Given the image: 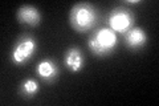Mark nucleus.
<instances>
[{
  "label": "nucleus",
  "instance_id": "1a4fd4ad",
  "mask_svg": "<svg viewBox=\"0 0 159 106\" xmlns=\"http://www.w3.org/2000/svg\"><path fill=\"white\" fill-rule=\"evenodd\" d=\"M40 92V85L36 80L33 78H27L20 84V89H19V93L20 95H23L24 98H33L34 95Z\"/></svg>",
  "mask_w": 159,
  "mask_h": 106
},
{
  "label": "nucleus",
  "instance_id": "6e6552de",
  "mask_svg": "<svg viewBox=\"0 0 159 106\" xmlns=\"http://www.w3.org/2000/svg\"><path fill=\"white\" fill-rule=\"evenodd\" d=\"M16 17L19 23L27 24L29 27H37L41 21V13L33 6H21L17 9Z\"/></svg>",
  "mask_w": 159,
  "mask_h": 106
},
{
  "label": "nucleus",
  "instance_id": "7ed1b4c3",
  "mask_svg": "<svg viewBox=\"0 0 159 106\" xmlns=\"http://www.w3.org/2000/svg\"><path fill=\"white\" fill-rule=\"evenodd\" d=\"M36 49H37L36 40H34L32 36H29V35L21 36L16 41V44L13 45V49H12V53H11L12 62L16 64V65L25 64L27 61H29V60L33 57Z\"/></svg>",
  "mask_w": 159,
  "mask_h": 106
},
{
  "label": "nucleus",
  "instance_id": "20e7f679",
  "mask_svg": "<svg viewBox=\"0 0 159 106\" xmlns=\"http://www.w3.org/2000/svg\"><path fill=\"white\" fill-rule=\"evenodd\" d=\"M109 28L113 32H118L125 35L127 31H130L134 25V13L129 8L118 7L113 9L107 19Z\"/></svg>",
  "mask_w": 159,
  "mask_h": 106
},
{
  "label": "nucleus",
  "instance_id": "f03ea898",
  "mask_svg": "<svg viewBox=\"0 0 159 106\" xmlns=\"http://www.w3.org/2000/svg\"><path fill=\"white\" fill-rule=\"evenodd\" d=\"M117 35L110 28H101L96 31L88 40V47L97 57H106L116 50Z\"/></svg>",
  "mask_w": 159,
  "mask_h": 106
},
{
  "label": "nucleus",
  "instance_id": "0eeeda50",
  "mask_svg": "<svg viewBox=\"0 0 159 106\" xmlns=\"http://www.w3.org/2000/svg\"><path fill=\"white\" fill-rule=\"evenodd\" d=\"M123 36H125L126 47L131 50H139L147 44V33L143 31L142 28L133 27L130 31H127Z\"/></svg>",
  "mask_w": 159,
  "mask_h": 106
},
{
  "label": "nucleus",
  "instance_id": "39448f33",
  "mask_svg": "<svg viewBox=\"0 0 159 106\" xmlns=\"http://www.w3.org/2000/svg\"><path fill=\"white\" fill-rule=\"evenodd\" d=\"M36 73L44 82L47 84H53L60 76V69L57 64L51 58L41 60L37 67H36Z\"/></svg>",
  "mask_w": 159,
  "mask_h": 106
},
{
  "label": "nucleus",
  "instance_id": "f257e3e1",
  "mask_svg": "<svg viewBox=\"0 0 159 106\" xmlns=\"http://www.w3.org/2000/svg\"><path fill=\"white\" fill-rule=\"evenodd\" d=\"M97 9L89 3H77L69 12V24L76 32L85 33L97 24Z\"/></svg>",
  "mask_w": 159,
  "mask_h": 106
},
{
  "label": "nucleus",
  "instance_id": "423d86ee",
  "mask_svg": "<svg viewBox=\"0 0 159 106\" xmlns=\"http://www.w3.org/2000/svg\"><path fill=\"white\" fill-rule=\"evenodd\" d=\"M64 64L65 67L73 73L81 72L85 65V57H84L82 52L76 47L69 48L65 54H64Z\"/></svg>",
  "mask_w": 159,
  "mask_h": 106
}]
</instances>
